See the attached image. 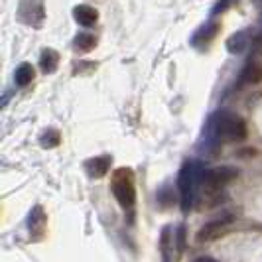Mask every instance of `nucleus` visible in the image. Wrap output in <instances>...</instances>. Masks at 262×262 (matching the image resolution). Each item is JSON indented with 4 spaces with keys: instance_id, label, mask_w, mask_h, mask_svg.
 Segmentation results:
<instances>
[{
    "instance_id": "nucleus-19",
    "label": "nucleus",
    "mask_w": 262,
    "mask_h": 262,
    "mask_svg": "<svg viewBox=\"0 0 262 262\" xmlns=\"http://www.w3.org/2000/svg\"><path fill=\"white\" fill-rule=\"evenodd\" d=\"M231 2H233V0H221V2H219V4L213 8V14H221L225 8H229V4H231Z\"/></svg>"
},
{
    "instance_id": "nucleus-5",
    "label": "nucleus",
    "mask_w": 262,
    "mask_h": 262,
    "mask_svg": "<svg viewBox=\"0 0 262 262\" xmlns=\"http://www.w3.org/2000/svg\"><path fill=\"white\" fill-rule=\"evenodd\" d=\"M233 178H236V170L223 166V168L209 170L207 173H203L201 184L205 185V189H207V191H217V189H221L223 185L229 184Z\"/></svg>"
},
{
    "instance_id": "nucleus-15",
    "label": "nucleus",
    "mask_w": 262,
    "mask_h": 262,
    "mask_svg": "<svg viewBox=\"0 0 262 262\" xmlns=\"http://www.w3.org/2000/svg\"><path fill=\"white\" fill-rule=\"evenodd\" d=\"M227 48H229V52H243L245 48H247V34L245 32H238L236 36H233V38L227 41Z\"/></svg>"
},
{
    "instance_id": "nucleus-17",
    "label": "nucleus",
    "mask_w": 262,
    "mask_h": 262,
    "mask_svg": "<svg viewBox=\"0 0 262 262\" xmlns=\"http://www.w3.org/2000/svg\"><path fill=\"white\" fill-rule=\"evenodd\" d=\"M160 249H162V256H164V262H168V260H170V229H168V227L162 231Z\"/></svg>"
},
{
    "instance_id": "nucleus-11",
    "label": "nucleus",
    "mask_w": 262,
    "mask_h": 262,
    "mask_svg": "<svg viewBox=\"0 0 262 262\" xmlns=\"http://www.w3.org/2000/svg\"><path fill=\"white\" fill-rule=\"evenodd\" d=\"M241 81L243 83H260L262 81V66L256 61H250L249 66L245 67V71L241 73Z\"/></svg>"
},
{
    "instance_id": "nucleus-10",
    "label": "nucleus",
    "mask_w": 262,
    "mask_h": 262,
    "mask_svg": "<svg viewBox=\"0 0 262 262\" xmlns=\"http://www.w3.org/2000/svg\"><path fill=\"white\" fill-rule=\"evenodd\" d=\"M57 63H59V53L55 50H43L41 52V57H39V67L43 73H53L57 69Z\"/></svg>"
},
{
    "instance_id": "nucleus-16",
    "label": "nucleus",
    "mask_w": 262,
    "mask_h": 262,
    "mask_svg": "<svg viewBox=\"0 0 262 262\" xmlns=\"http://www.w3.org/2000/svg\"><path fill=\"white\" fill-rule=\"evenodd\" d=\"M61 142V134L57 130H48L43 136H41V146L43 148H55Z\"/></svg>"
},
{
    "instance_id": "nucleus-4",
    "label": "nucleus",
    "mask_w": 262,
    "mask_h": 262,
    "mask_svg": "<svg viewBox=\"0 0 262 262\" xmlns=\"http://www.w3.org/2000/svg\"><path fill=\"white\" fill-rule=\"evenodd\" d=\"M180 193H182V211L187 213L191 203H193V185H195V170H193V164H185L182 173H180Z\"/></svg>"
},
{
    "instance_id": "nucleus-13",
    "label": "nucleus",
    "mask_w": 262,
    "mask_h": 262,
    "mask_svg": "<svg viewBox=\"0 0 262 262\" xmlns=\"http://www.w3.org/2000/svg\"><path fill=\"white\" fill-rule=\"evenodd\" d=\"M217 28H219L217 24H207V26L199 28V32L193 36L191 43L197 46V43H207V41H211V39L215 38V34H217Z\"/></svg>"
},
{
    "instance_id": "nucleus-18",
    "label": "nucleus",
    "mask_w": 262,
    "mask_h": 262,
    "mask_svg": "<svg viewBox=\"0 0 262 262\" xmlns=\"http://www.w3.org/2000/svg\"><path fill=\"white\" fill-rule=\"evenodd\" d=\"M185 247V229H184V225L182 227H178V250L182 252Z\"/></svg>"
},
{
    "instance_id": "nucleus-12",
    "label": "nucleus",
    "mask_w": 262,
    "mask_h": 262,
    "mask_svg": "<svg viewBox=\"0 0 262 262\" xmlns=\"http://www.w3.org/2000/svg\"><path fill=\"white\" fill-rule=\"evenodd\" d=\"M32 79H34V67L30 66V63H22V66L16 69V73H14V81H16L18 87L30 85Z\"/></svg>"
},
{
    "instance_id": "nucleus-6",
    "label": "nucleus",
    "mask_w": 262,
    "mask_h": 262,
    "mask_svg": "<svg viewBox=\"0 0 262 262\" xmlns=\"http://www.w3.org/2000/svg\"><path fill=\"white\" fill-rule=\"evenodd\" d=\"M233 221V217H223V219H215V221H209L207 225H203L199 231H197V241L199 243H205V241H211L223 231L225 227H229Z\"/></svg>"
},
{
    "instance_id": "nucleus-1",
    "label": "nucleus",
    "mask_w": 262,
    "mask_h": 262,
    "mask_svg": "<svg viewBox=\"0 0 262 262\" xmlns=\"http://www.w3.org/2000/svg\"><path fill=\"white\" fill-rule=\"evenodd\" d=\"M113 195L117 197V201L124 209H132L136 203V191H134V182H132V173L126 168H120L115 171L113 182H111Z\"/></svg>"
},
{
    "instance_id": "nucleus-3",
    "label": "nucleus",
    "mask_w": 262,
    "mask_h": 262,
    "mask_svg": "<svg viewBox=\"0 0 262 262\" xmlns=\"http://www.w3.org/2000/svg\"><path fill=\"white\" fill-rule=\"evenodd\" d=\"M18 18L32 28H41L43 18H46V8L43 0H20L18 6Z\"/></svg>"
},
{
    "instance_id": "nucleus-20",
    "label": "nucleus",
    "mask_w": 262,
    "mask_h": 262,
    "mask_svg": "<svg viewBox=\"0 0 262 262\" xmlns=\"http://www.w3.org/2000/svg\"><path fill=\"white\" fill-rule=\"evenodd\" d=\"M195 262H217V260H213V258H209V256H201V258H197Z\"/></svg>"
},
{
    "instance_id": "nucleus-8",
    "label": "nucleus",
    "mask_w": 262,
    "mask_h": 262,
    "mask_svg": "<svg viewBox=\"0 0 262 262\" xmlns=\"http://www.w3.org/2000/svg\"><path fill=\"white\" fill-rule=\"evenodd\" d=\"M73 18L83 28H89L99 20V12L93 6H89V4H79V6L73 8Z\"/></svg>"
},
{
    "instance_id": "nucleus-7",
    "label": "nucleus",
    "mask_w": 262,
    "mask_h": 262,
    "mask_svg": "<svg viewBox=\"0 0 262 262\" xmlns=\"http://www.w3.org/2000/svg\"><path fill=\"white\" fill-rule=\"evenodd\" d=\"M111 164H113L111 156H95L85 162V170L89 171L91 178H105L111 170Z\"/></svg>"
},
{
    "instance_id": "nucleus-14",
    "label": "nucleus",
    "mask_w": 262,
    "mask_h": 262,
    "mask_svg": "<svg viewBox=\"0 0 262 262\" xmlns=\"http://www.w3.org/2000/svg\"><path fill=\"white\" fill-rule=\"evenodd\" d=\"M73 43H75V48H77L79 52L87 53V52H91L93 48L97 46V38L91 36V34H79Z\"/></svg>"
},
{
    "instance_id": "nucleus-2",
    "label": "nucleus",
    "mask_w": 262,
    "mask_h": 262,
    "mask_svg": "<svg viewBox=\"0 0 262 262\" xmlns=\"http://www.w3.org/2000/svg\"><path fill=\"white\" fill-rule=\"evenodd\" d=\"M227 138V140H245L247 138V126L245 120L236 115L229 113H219L217 115V124H215V138Z\"/></svg>"
},
{
    "instance_id": "nucleus-9",
    "label": "nucleus",
    "mask_w": 262,
    "mask_h": 262,
    "mask_svg": "<svg viewBox=\"0 0 262 262\" xmlns=\"http://www.w3.org/2000/svg\"><path fill=\"white\" fill-rule=\"evenodd\" d=\"M43 227H46V213H43V209H41L39 205H36L34 209L30 211V217H28V229H30V233H32V235H41Z\"/></svg>"
}]
</instances>
